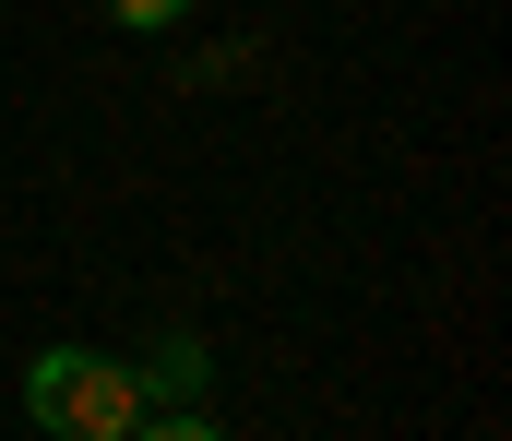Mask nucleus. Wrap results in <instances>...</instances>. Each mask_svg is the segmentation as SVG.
Instances as JSON below:
<instances>
[{"mask_svg": "<svg viewBox=\"0 0 512 441\" xmlns=\"http://www.w3.org/2000/svg\"><path fill=\"white\" fill-rule=\"evenodd\" d=\"M24 418L48 441H131L143 382H131V358H96V346H36L24 358Z\"/></svg>", "mask_w": 512, "mask_h": 441, "instance_id": "1", "label": "nucleus"}, {"mask_svg": "<svg viewBox=\"0 0 512 441\" xmlns=\"http://www.w3.org/2000/svg\"><path fill=\"white\" fill-rule=\"evenodd\" d=\"M131 382H143V406H215V346L203 334H155L131 358Z\"/></svg>", "mask_w": 512, "mask_h": 441, "instance_id": "2", "label": "nucleus"}, {"mask_svg": "<svg viewBox=\"0 0 512 441\" xmlns=\"http://www.w3.org/2000/svg\"><path fill=\"white\" fill-rule=\"evenodd\" d=\"M131 441H227V418H215V406H143Z\"/></svg>", "mask_w": 512, "mask_h": 441, "instance_id": "3", "label": "nucleus"}, {"mask_svg": "<svg viewBox=\"0 0 512 441\" xmlns=\"http://www.w3.org/2000/svg\"><path fill=\"white\" fill-rule=\"evenodd\" d=\"M108 24L120 36H167V24H191V0H108Z\"/></svg>", "mask_w": 512, "mask_h": 441, "instance_id": "4", "label": "nucleus"}]
</instances>
